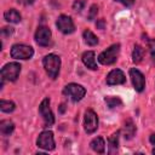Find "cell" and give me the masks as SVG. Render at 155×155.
Wrapping results in <instances>:
<instances>
[{
	"instance_id": "obj_32",
	"label": "cell",
	"mask_w": 155,
	"mask_h": 155,
	"mask_svg": "<svg viewBox=\"0 0 155 155\" xmlns=\"http://www.w3.org/2000/svg\"><path fill=\"white\" fill-rule=\"evenodd\" d=\"M151 153H153V154H155V145H154V149L151 150Z\"/></svg>"
},
{
	"instance_id": "obj_15",
	"label": "cell",
	"mask_w": 155,
	"mask_h": 155,
	"mask_svg": "<svg viewBox=\"0 0 155 155\" xmlns=\"http://www.w3.org/2000/svg\"><path fill=\"white\" fill-rule=\"evenodd\" d=\"M90 148L97 154H104V151H105V142H104L103 137L99 136V137L93 138L91 140V143H90Z\"/></svg>"
},
{
	"instance_id": "obj_7",
	"label": "cell",
	"mask_w": 155,
	"mask_h": 155,
	"mask_svg": "<svg viewBox=\"0 0 155 155\" xmlns=\"http://www.w3.org/2000/svg\"><path fill=\"white\" fill-rule=\"evenodd\" d=\"M36 145L46 151H51L56 148V143H54V138H53V132L50 130H45L42 131L38 139H36Z\"/></svg>"
},
{
	"instance_id": "obj_11",
	"label": "cell",
	"mask_w": 155,
	"mask_h": 155,
	"mask_svg": "<svg viewBox=\"0 0 155 155\" xmlns=\"http://www.w3.org/2000/svg\"><path fill=\"white\" fill-rule=\"evenodd\" d=\"M130 78L133 85V88L137 92H143L145 88V76L143 75V73L140 70H138L137 68H131L130 69Z\"/></svg>"
},
{
	"instance_id": "obj_4",
	"label": "cell",
	"mask_w": 155,
	"mask_h": 155,
	"mask_svg": "<svg viewBox=\"0 0 155 155\" xmlns=\"http://www.w3.org/2000/svg\"><path fill=\"white\" fill-rule=\"evenodd\" d=\"M63 94L69 97L74 103H78L81 99H84V97L86 96V88L82 85H80V84L70 82V84L64 86Z\"/></svg>"
},
{
	"instance_id": "obj_28",
	"label": "cell",
	"mask_w": 155,
	"mask_h": 155,
	"mask_svg": "<svg viewBox=\"0 0 155 155\" xmlns=\"http://www.w3.org/2000/svg\"><path fill=\"white\" fill-rule=\"evenodd\" d=\"M96 27H97V29H101V30H103V29L105 28V21H104L103 18H101V19H97V22H96Z\"/></svg>"
},
{
	"instance_id": "obj_18",
	"label": "cell",
	"mask_w": 155,
	"mask_h": 155,
	"mask_svg": "<svg viewBox=\"0 0 155 155\" xmlns=\"http://www.w3.org/2000/svg\"><path fill=\"white\" fill-rule=\"evenodd\" d=\"M15 131V124L11 120H1L0 121V133L4 137H7L10 134H12V132Z\"/></svg>"
},
{
	"instance_id": "obj_17",
	"label": "cell",
	"mask_w": 155,
	"mask_h": 155,
	"mask_svg": "<svg viewBox=\"0 0 155 155\" xmlns=\"http://www.w3.org/2000/svg\"><path fill=\"white\" fill-rule=\"evenodd\" d=\"M4 18L6 22L8 23H19L22 21V16L21 13L16 10V8H10L4 13Z\"/></svg>"
},
{
	"instance_id": "obj_5",
	"label": "cell",
	"mask_w": 155,
	"mask_h": 155,
	"mask_svg": "<svg viewBox=\"0 0 155 155\" xmlns=\"http://www.w3.org/2000/svg\"><path fill=\"white\" fill-rule=\"evenodd\" d=\"M10 54L13 59H22V61H27L30 59L34 56V48L29 45H24V44H15L11 47Z\"/></svg>"
},
{
	"instance_id": "obj_24",
	"label": "cell",
	"mask_w": 155,
	"mask_h": 155,
	"mask_svg": "<svg viewBox=\"0 0 155 155\" xmlns=\"http://www.w3.org/2000/svg\"><path fill=\"white\" fill-rule=\"evenodd\" d=\"M97 13H98V6H97L96 4H93V5L90 7V12H88V16H87L88 21H93V19L96 18Z\"/></svg>"
},
{
	"instance_id": "obj_16",
	"label": "cell",
	"mask_w": 155,
	"mask_h": 155,
	"mask_svg": "<svg viewBox=\"0 0 155 155\" xmlns=\"http://www.w3.org/2000/svg\"><path fill=\"white\" fill-rule=\"evenodd\" d=\"M136 131H137V127L133 122L132 119H128L125 121V126H124V137L125 139H132L133 136L136 134Z\"/></svg>"
},
{
	"instance_id": "obj_13",
	"label": "cell",
	"mask_w": 155,
	"mask_h": 155,
	"mask_svg": "<svg viewBox=\"0 0 155 155\" xmlns=\"http://www.w3.org/2000/svg\"><path fill=\"white\" fill-rule=\"evenodd\" d=\"M81 61L84 63L85 67H87L91 70H97L98 65H97V61H96V53L93 51H85L81 56Z\"/></svg>"
},
{
	"instance_id": "obj_20",
	"label": "cell",
	"mask_w": 155,
	"mask_h": 155,
	"mask_svg": "<svg viewBox=\"0 0 155 155\" xmlns=\"http://www.w3.org/2000/svg\"><path fill=\"white\" fill-rule=\"evenodd\" d=\"M144 53H145V51L140 45H138V44L134 45L133 51H132V61H133V63H136V64L140 63L143 61V58H144Z\"/></svg>"
},
{
	"instance_id": "obj_26",
	"label": "cell",
	"mask_w": 155,
	"mask_h": 155,
	"mask_svg": "<svg viewBox=\"0 0 155 155\" xmlns=\"http://www.w3.org/2000/svg\"><path fill=\"white\" fill-rule=\"evenodd\" d=\"M13 31H15V29L12 27H4L1 29V35L2 36H10L13 34Z\"/></svg>"
},
{
	"instance_id": "obj_23",
	"label": "cell",
	"mask_w": 155,
	"mask_h": 155,
	"mask_svg": "<svg viewBox=\"0 0 155 155\" xmlns=\"http://www.w3.org/2000/svg\"><path fill=\"white\" fill-rule=\"evenodd\" d=\"M148 47H149V53H150L151 61L155 64V39H148Z\"/></svg>"
},
{
	"instance_id": "obj_6",
	"label": "cell",
	"mask_w": 155,
	"mask_h": 155,
	"mask_svg": "<svg viewBox=\"0 0 155 155\" xmlns=\"http://www.w3.org/2000/svg\"><path fill=\"white\" fill-rule=\"evenodd\" d=\"M39 115L42 117L44 127H51L54 124V115L50 108V98L46 97L39 105Z\"/></svg>"
},
{
	"instance_id": "obj_31",
	"label": "cell",
	"mask_w": 155,
	"mask_h": 155,
	"mask_svg": "<svg viewBox=\"0 0 155 155\" xmlns=\"http://www.w3.org/2000/svg\"><path fill=\"white\" fill-rule=\"evenodd\" d=\"M64 110H65V104H61V107H59V113L63 114Z\"/></svg>"
},
{
	"instance_id": "obj_30",
	"label": "cell",
	"mask_w": 155,
	"mask_h": 155,
	"mask_svg": "<svg viewBox=\"0 0 155 155\" xmlns=\"http://www.w3.org/2000/svg\"><path fill=\"white\" fill-rule=\"evenodd\" d=\"M149 142H150V144L155 145V133H151V134L149 136Z\"/></svg>"
},
{
	"instance_id": "obj_14",
	"label": "cell",
	"mask_w": 155,
	"mask_h": 155,
	"mask_svg": "<svg viewBox=\"0 0 155 155\" xmlns=\"http://www.w3.org/2000/svg\"><path fill=\"white\" fill-rule=\"evenodd\" d=\"M120 134H121V130H117L116 132H114V133L108 138V147H109L108 153H109V154H115V153L117 151Z\"/></svg>"
},
{
	"instance_id": "obj_3",
	"label": "cell",
	"mask_w": 155,
	"mask_h": 155,
	"mask_svg": "<svg viewBox=\"0 0 155 155\" xmlns=\"http://www.w3.org/2000/svg\"><path fill=\"white\" fill-rule=\"evenodd\" d=\"M21 70H22V65L18 63V62H10V63H6L2 68H1V71H0V75H1V81H16L21 74Z\"/></svg>"
},
{
	"instance_id": "obj_22",
	"label": "cell",
	"mask_w": 155,
	"mask_h": 155,
	"mask_svg": "<svg viewBox=\"0 0 155 155\" xmlns=\"http://www.w3.org/2000/svg\"><path fill=\"white\" fill-rule=\"evenodd\" d=\"M16 109V104L12 101H6V99H1L0 101V110L2 113H12Z\"/></svg>"
},
{
	"instance_id": "obj_21",
	"label": "cell",
	"mask_w": 155,
	"mask_h": 155,
	"mask_svg": "<svg viewBox=\"0 0 155 155\" xmlns=\"http://www.w3.org/2000/svg\"><path fill=\"white\" fill-rule=\"evenodd\" d=\"M104 102L107 103V105L110 109H115V108H120L122 105V101L120 97L117 96H107L104 97Z\"/></svg>"
},
{
	"instance_id": "obj_27",
	"label": "cell",
	"mask_w": 155,
	"mask_h": 155,
	"mask_svg": "<svg viewBox=\"0 0 155 155\" xmlns=\"http://www.w3.org/2000/svg\"><path fill=\"white\" fill-rule=\"evenodd\" d=\"M114 1L120 2V4H122V5L126 6V7H130V6H132V5L134 4L136 0H114Z\"/></svg>"
},
{
	"instance_id": "obj_2",
	"label": "cell",
	"mask_w": 155,
	"mask_h": 155,
	"mask_svg": "<svg viewBox=\"0 0 155 155\" xmlns=\"http://www.w3.org/2000/svg\"><path fill=\"white\" fill-rule=\"evenodd\" d=\"M120 44H113L107 50L102 51L98 54V62L103 65H111L117 61V57L120 54Z\"/></svg>"
},
{
	"instance_id": "obj_12",
	"label": "cell",
	"mask_w": 155,
	"mask_h": 155,
	"mask_svg": "<svg viewBox=\"0 0 155 155\" xmlns=\"http://www.w3.org/2000/svg\"><path fill=\"white\" fill-rule=\"evenodd\" d=\"M107 85L114 86V85H124L126 82V76L121 69H113L111 71L108 73L107 79H105Z\"/></svg>"
},
{
	"instance_id": "obj_29",
	"label": "cell",
	"mask_w": 155,
	"mask_h": 155,
	"mask_svg": "<svg viewBox=\"0 0 155 155\" xmlns=\"http://www.w3.org/2000/svg\"><path fill=\"white\" fill-rule=\"evenodd\" d=\"M19 2H22L23 5H25V6H28V5H33L34 2H35V0H18Z\"/></svg>"
},
{
	"instance_id": "obj_1",
	"label": "cell",
	"mask_w": 155,
	"mask_h": 155,
	"mask_svg": "<svg viewBox=\"0 0 155 155\" xmlns=\"http://www.w3.org/2000/svg\"><path fill=\"white\" fill-rule=\"evenodd\" d=\"M42 65L48 78L56 80L61 71V65H62L61 57L54 53H48L42 58Z\"/></svg>"
},
{
	"instance_id": "obj_8",
	"label": "cell",
	"mask_w": 155,
	"mask_h": 155,
	"mask_svg": "<svg viewBox=\"0 0 155 155\" xmlns=\"http://www.w3.org/2000/svg\"><path fill=\"white\" fill-rule=\"evenodd\" d=\"M34 39H35V42L39 46L47 47V46L51 45V41H52V31L48 27L40 25V27H38V29L35 31Z\"/></svg>"
},
{
	"instance_id": "obj_9",
	"label": "cell",
	"mask_w": 155,
	"mask_h": 155,
	"mask_svg": "<svg viewBox=\"0 0 155 155\" xmlns=\"http://www.w3.org/2000/svg\"><path fill=\"white\" fill-rule=\"evenodd\" d=\"M98 128V115L94 110L87 109L84 115V130L87 134H92Z\"/></svg>"
},
{
	"instance_id": "obj_19",
	"label": "cell",
	"mask_w": 155,
	"mask_h": 155,
	"mask_svg": "<svg viewBox=\"0 0 155 155\" xmlns=\"http://www.w3.org/2000/svg\"><path fill=\"white\" fill-rule=\"evenodd\" d=\"M82 38H84L85 44L88 45V46H96V45H98V42H99L98 38H97L90 29L84 30V33H82Z\"/></svg>"
},
{
	"instance_id": "obj_25",
	"label": "cell",
	"mask_w": 155,
	"mask_h": 155,
	"mask_svg": "<svg viewBox=\"0 0 155 155\" xmlns=\"http://www.w3.org/2000/svg\"><path fill=\"white\" fill-rule=\"evenodd\" d=\"M84 8V2L81 0H75L73 2V10L76 11V12H80L81 10Z\"/></svg>"
},
{
	"instance_id": "obj_10",
	"label": "cell",
	"mask_w": 155,
	"mask_h": 155,
	"mask_svg": "<svg viewBox=\"0 0 155 155\" xmlns=\"http://www.w3.org/2000/svg\"><path fill=\"white\" fill-rule=\"evenodd\" d=\"M56 27H57V29H58L61 33H63V34H65V35L73 34V33L75 31V24H74L71 17H69V16H67V15H61V16L57 18V21H56Z\"/></svg>"
}]
</instances>
